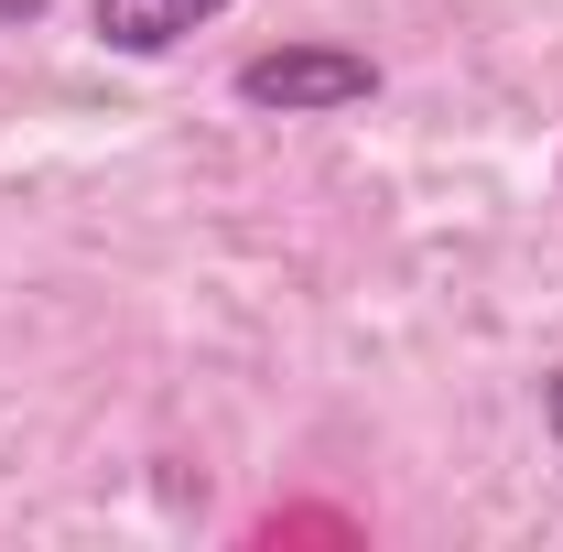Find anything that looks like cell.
<instances>
[{
    "instance_id": "3",
    "label": "cell",
    "mask_w": 563,
    "mask_h": 552,
    "mask_svg": "<svg viewBox=\"0 0 563 552\" xmlns=\"http://www.w3.org/2000/svg\"><path fill=\"white\" fill-rule=\"evenodd\" d=\"M542 422H553V455H563V368L542 379Z\"/></svg>"
},
{
    "instance_id": "1",
    "label": "cell",
    "mask_w": 563,
    "mask_h": 552,
    "mask_svg": "<svg viewBox=\"0 0 563 552\" xmlns=\"http://www.w3.org/2000/svg\"><path fill=\"white\" fill-rule=\"evenodd\" d=\"M239 98L250 109H282V120H325V109L379 98V66L347 55V44H282V55H250L239 66Z\"/></svg>"
},
{
    "instance_id": "2",
    "label": "cell",
    "mask_w": 563,
    "mask_h": 552,
    "mask_svg": "<svg viewBox=\"0 0 563 552\" xmlns=\"http://www.w3.org/2000/svg\"><path fill=\"white\" fill-rule=\"evenodd\" d=\"M217 11H228V0H98V44H109V55H174Z\"/></svg>"
},
{
    "instance_id": "4",
    "label": "cell",
    "mask_w": 563,
    "mask_h": 552,
    "mask_svg": "<svg viewBox=\"0 0 563 552\" xmlns=\"http://www.w3.org/2000/svg\"><path fill=\"white\" fill-rule=\"evenodd\" d=\"M33 11H44V0H0V22H33Z\"/></svg>"
}]
</instances>
